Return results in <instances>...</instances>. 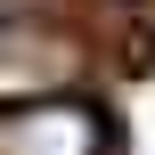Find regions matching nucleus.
<instances>
[{
    "label": "nucleus",
    "mask_w": 155,
    "mask_h": 155,
    "mask_svg": "<svg viewBox=\"0 0 155 155\" xmlns=\"http://www.w3.org/2000/svg\"><path fill=\"white\" fill-rule=\"evenodd\" d=\"M0 155H106V123L82 98H33L0 114Z\"/></svg>",
    "instance_id": "nucleus-1"
}]
</instances>
